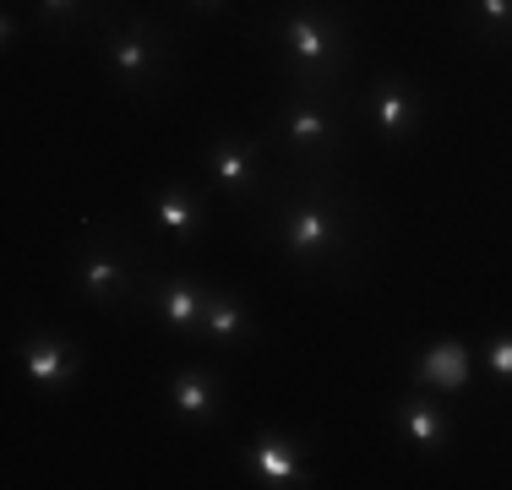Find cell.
Masks as SVG:
<instances>
[{"label": "cell", "instance_id": "obj_16", "mask_svg": "<svg viewBox=\"0 0 512 490\" xmlns=\"http://www.w3.org/2000/svg\"><path fill=\"white\" fill-rule=\"evenodd\" d=\"M458 33L474 49H512V0H458Z\"/></svg>", "mask_w": 512, "mask_h": 490}, {"label": "cell", "instance_id": "obj_19", "mask_svg": "<svg viewBox=\"0 0 512 490\" xmlns=\"http://www.w3.org/2000/svg\"><path fill=\"white\" fill-rule=\"evenodd\" d=\"M17 33H22V28H17V11H6V17H0V44L11 49V44H17Z\"/></svg>", "mask_w": 512, "mask_h": 490}, {"label": "cell", "instance_id": "obj_3", "mask_svg": "<svg viewBox=\"0 0 512 490\" xmlns=\"http://www.w3.org/2000/svg\"><path fill=\"white\" fill-rule=\"evenodd\" d=\"M262 137L289 169H344L355 147V98L349 88H278Z\"/></svg>", "mask_w": 512, "mask_h": 490}, {"label": "cell", "instance_id": "obj_18", "mask_svg": "<svg viewBox=\"0 0 512 490\" xmlns=\"http://www.w3.org/2000/svg\"><path fill=\"white\" fill-rule=\"evenodd\" d=\"M480 354H485V371H491L502 387H512V333H491Z\"/></svg>", "mask_w": 512, "mask_h": 490}, {"label": "cell", "instance_id": "obj_12", "mask_svg": "<svg viewBox=\"0 0 512 490\" xmlns=\"http://www.w3.org/2000/svg\"><path fill=\"white\" fill-rule=\"evenodd\" d=\"M164 403L186 425H213L218 414H224V376H218L213 365L191 360V365H180V371L164 382Z\"/></svg>", "mask_w": 512, "mask_h": 490}, {"label": "cell", "instance_id": "obj_1", "mask_svg": "<svg viewBox=\"0 0 512 490\" xmlns=\"http://www.w3.org/2000/svg\"><path fill=\"white\" fill-rule=\"evenodd\" d=\"M262 207V235L295 273L349 278L365 262L371 207L355 196L344 169H284Z\"/></svg>", "mask_w": 512, "mask_h": 490}, {"label": "cell", "instance_id": "obj_4", "mask_svg": "<svg viewBox=\"0 0 512 490\" xmlns=\"http://www.w3.org/2000/svg\"><path fill=\"white\" fill-rule=\"evenodd\" d=\"M71 289L93 311H137L148 294V256L120 218H93L71 251Z\"/></svg>", "mask_w": 512, "mask_h": 490}, {"label": "cell", "instance_id": "obj_8", "mask_svg": "<svg viewBox=\"0 0 512 490\" xmlns=\"http://www.w3.org/2000/svg\"><path fill=\"white\" fill-rule=\"evenodd\" d=\"M17 365L39 398H66L82 376V349L55 327H33V333L17 338Z\"/></svg>", "mask_w": 512, "mask_h": 490}, {"label": "cell", "instance_id": "obj_5", "mask_svg": "<svg viewBox=\"0 0 512 490\" xmlns=\"http://www.w3.org/2000/svg\"><path fill=\"white\" fill-rule=\"evenodd\" d=\"M99 60L104 77L126 98H164L180 77V44L169 22H158L153 11H131V17L109 22L99 39Z\"/></svg>", "mask_w": 512, "mask_h": 490}, {"label": "cell", "instance_id": "obj_9", "mask_svg": "<svg viewBox=\"0 0 512 490\" xmlns=\"http://www.w3.org/2000/svg\"><path fill=\"white\" fill-rule=\"evenodd\" d=\"M311 441L289 436V431H256L240 447V469L267 490H289V485H316L311 480Z\"/></svg>", "mask_w": 512, "mask_h": 490}, {"label": "cell", "instance_id": "obj_20", "mask_svg": "<svg viewBox=\"0 0 512 490\" xmlns=\"http://www.w3.org/2000/svg\"><path fill=\"white\" fill-rule=\"evenodd\" d=\"M186 6H191V11H224L229 0H186Z\"/></svg>", "mask_w": 512, "mask_h": 490}, {"label": "cell", "instance_id": "obj_17", "mask_svg": "<svg viewBox=\"0 0 512 490\" xmlns=\"http://www.w3.org/2000/svg\"><path fill=\"white\" fill-rule=\"evenodd\" d=\"M99 11H104V0H33V22L50 39H71V33L93 28Z\"/></svg>", "mask_w": 512, "mask_h": 490}, {"label": "cell", "instance_id": "obj_11", "mask_svg": "<svg viewBox=\"0 0 512 490\" xmlns=\"http://www.w3.org/2000/svg\"><path fill=\"white\" fill-rule=\"evenodd\" d=\"M148 224L175 245H197L207 229H213V207H207V196L197 186L164 180V186L148 191Z\"/></svg>", "mask_w": 512, "mask_h": 490}, {"label": "cell", "instance_id": "obj_6", "mask_svg": "<svg viewBox=\"0 0 512 490\" xmlns=\"http://www.w3.org/2000/svg\"><path fill=\"white\" fill-rule=\"evenodd\" d=\"M273 153L267 137H246V131H218L213 142L202 147V169H207V186H218L229 202H267L273 180H267L262 158Z\"/></svg>", "mask_w": 512, "mask_h": 490}, {"label": "cell", "instance_id": "obj_10", "mask_svg": "<svg viewBox=\"0 0 512 490\" xmlns=\"http://www.w3.org/2000/svg\"><path fill=\"white\" fill-rule=\"evenodd\" d=\"M207 289H213V284H202L197 273H186V267H175V273H164V278L148 273V294H142V305H148L169 333L197 343L202 316H207Z\"/></svg>", "mask_w": 512, "mask_h": 490}, {"label": "cell", "instance_id": "obj_7", "mask_svg": "<svg viewBox=\"0 0 512 490\" xmlns=\"http://www.w3.org/2000/svg\"><path fill=\"white\" fill-rule=\"evenodd\" d=\"M425 88L409 77H398V71H387V77H376L371 88L360 93V115L371 120V131L382 142H414L425 131Z\"/></svg>", "mask_w": 512, "mask_h": 490}, {"label": "cell", "instance_id": "obj_13", "mask_svg": "<svg viewBox=\"0 0 512 490\" xmlns=\"http://www.w3.org/2000/svg\"><path fill=\"white\" fill-rule=\"evenodd\" d=\"M409 382L425 387V392H447V398L469 392V382H474V354H469V343H458V338L425 343V349L409 360Z\"/></svg>", "mask_w": 512, "mask_h": 490}, {"label": "cell", "instance_id": "obj_2", "mask_svg": "<svg viewBox=\"0 0 512 490\" xmlns=\"http://www.w3.org/2000/svg\"><path fill=\"white\" fill-rule=\"evenodd\" d=\"M284 88H349L355 22L344 0H284L262 28Z\"/></svg>", "mask_w": 512, "mask_h": 490}, {"label": "cell", "instance_id": "obj_15", "mask_svg": "<svg viewBox=\"0 0 512 490\" xmlns=\"http://www.w3.org/2000/svg\"><path fill=\"white\" fill-rule=\"evenodd\" d=\"M398 436H404L414 452H442L447 441H453V409H447V392L414 387L409 398L398 403Z\"/></svg>", "mask_w": 512, "mask_h": 490}, {"label": "cell", "instance_id": "obj_14", "mask_svg": "<svg viewBox=\"0 0 512 490\" xmlns=\"http://www.w3.org/2000/svg\"><path fill=\"white\" fill-rule=\"evenodd\" d=\"M256 338V311L246 294L213 284L207 289V316H202V333L197 343L202 349H246V343Z\"/></svg>", "mask_w": 512, "mask_h": 490}]
</instances>
